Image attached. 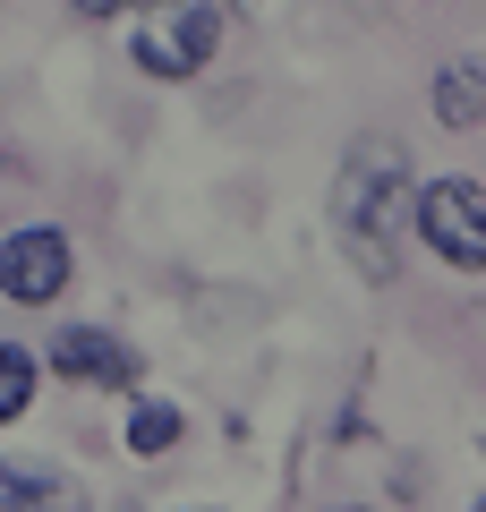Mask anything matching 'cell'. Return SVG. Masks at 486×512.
<instances>
[{
    "label": "cell",
    "mask_w": 486,
    "mask_h": 512,
    "mask_svg": "<svg viewBox=\"0 0 486 512\" xmlns=\"http://www.w3.org/2000/svg\"><path fill=\"white\" fill-rule=\"evenodd\" d=\"M410 231L427 239L444 265L486 274V188H478V180H427V188L410 197Z\"/></svg>",
    "instance_id": "3957f363"
},
{
    "label": "cell",
    "mask_w": 486,
    "mask_h": 512,
    "mask_svg": "<svg viewBox=\"0 0 486 512\" xmlns=\"http://www.w3.org/2000/svg\"><path fill=\"white\" fill-rule=\"evenodd\" d=\"M26 402H35V359L18 342H0V427L26 419Z\"/></svg>",
    "instance_id": "ba28073f"
},
{
    "label": "cell",
    "mask_w": 486,
    "mask_h": 512,
    "mask_svg": "<svg viewBox=\"0 0 486 512\" xmlns=\"http://www.w3.org/2000/svg\"><path fill=\"white\" fill-rule=\"evenodd\" d=\"M171 444H180V410L171 402H137V419H128V453H171Z\"/></svg>",
    "instance_id": "52a82bcc"
},
{
    "label": "cell",
    "mask_w": 486,
    "mask_h": 512,
    "mask_svg": "<svg viewBox=\"0 0 486 512\" xmlns=\"http://www.w3.org/2000/svg\"><path fill=\"white\" fill-rule=\"evenodd\" d=\"M435 120H444V128H478L486 120V52L435 69Z\"/></svg>",
    "instance_id": "8992f818"
},
{
    "label": "cell",
    "mask_w": 486,
    "mask_h": 512,
    "mask_svg": "<svg viewBox=\"0 0 486 512\" xmlns=\"http://www.w3.org/2000/svg\"><path fill=\"white\" fill-rule=\"evenodd\" d=\"M52 367H60V376H69V384H128V376H137V350H128L120 333L69 325V333H60V342H52Z\"/></svg>",
    "instance_id": "5b68a950"
},
{
    "label": "cell",
    "mask_w": 486,
    "mask_h": 512,
    "mask_svg": "<svg viewBox=\"0 0 486 512\" xmlns=\"http://www.w3.org/2000/svg\"><path fill=\"white\" fill-rule=\"evenodd\" d=\"M9 504H69V487L52 470H0V512Z\"/></svg>",
    "instance_id": "9c48e42d"
},
{
    "label": "cell",
    "mask_w": 486,
    "mask_h": 512,
    "mask_svg": "<svg viewBox=\"0 0 486 512\" xmlns=\"http://www.w3.org/2000/svg\"><path fill=\"white\" fill-rule=\"evenodd\" d=\"M222 43V9L214 0H145L137 18V69L145 77H197Z\"/></svg>",
    "instance_id": "7a4b0ae2"
},
{
    "label": "cell",
    "mask_w": 486,
    "mask_h": 512,
    "mask_svg": "<svg viewBox=\"0 0 486 512\" xmlns=\"http://www.w3.org/2000/svg\"><path fill=\"white\" fill-rule=\"evenodd\" d=\"M120 9H145V0H77V18H120Z\"/></svg>",
    "instance_id": "30bf717a"
},
{
    "label": "cell",
    "mask_w": 486,
    "mask_h": 512,
    "mask_svg": "<svg viewBox=\"0 0 486 512\" xmlns=\"http://www.w3.org/2000/svg\"><path fill=\"white\" fill-rule=\"evenodd\" d=\"M60 291H69V239L60 231H9L0 239V299L52 308Z\"/></svg>",
    "instance_id": "277c9868"
},
{
    "label": "cell",
    "mask_w": 486,
    "mask_h": 512,
    "mask_svg": "<svg viewBox=\"0 0 486 512\" xmlns=\"http://www.w3.org/2000/svg\"><path fill=\"white\" fill-rule=\"evenodd\" d=\"M401 205H410V154L393 137H359L333 180V239L350 248L367 282L401 274Z\"/></svg>",
    "instance_id": "6da1fadb"
}]
</instances>
